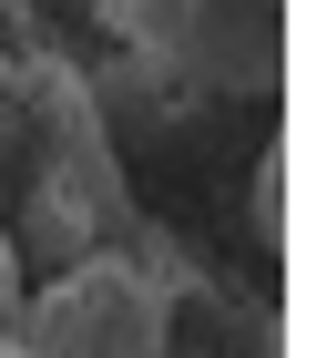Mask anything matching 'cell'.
<instances>
[{
    "instance_id": "1",
    "label": "cell",
    "mask_w": 327,
    "mask_h": 358,
    "mask_svg": "<svg viewBox=\"0 0 327 358\" xmlns=\"http://www.w3.org/2000/svg\"><path fill=\"white\" fill-rule=\"evenodd\" d=\"M103 246H154L143 205L123 194L103 103L72 62L10 52L0 62V256L31 276H61Z\"/></svg>"
},
{
    "instance_id": "2",
    "label": "cell",
    "mask_w": 327,
    "mask_h": 358,
    "mask_svg": "<svg viewBox=\"0 0 327 358\" xmlns=\"http://www.w3.org/2000/svg\"><path fill=\"white\" fill-rule=\"evenodd\" d=\"M174 338V266L154 246H103L61 276L21 287V358H164Z\"/></svg>"
},
{
    "instance_id": "3",
    "label": "cell",
    "mask_w": 327,
    "mask_h": 358,
    "mask_svg": "<svg viewBox=\"0 0 327 358\" xmlns=\"http://www.w3.org/2000/svg\"><path fill=\"white\" fill-rule=\"evenodd\" d=\"M10 328H21V266L0 256V348H10Z\"/></svg>"
},
{
    "instance_id": "4",
    "label": "cell",
    "mask_w": 327,
    "mask_h": 358,
    "mask_svg": "<svg viewBox=\"0 0 327 358\" xmlns=\"http://www.w3.org/2000/svg\"><path fill=\"white\" fill-rule=\"evenodd\" d=\"M0 358H21V348H0Z\"/></svg>"
}]
</instances>
